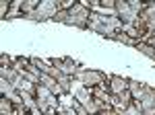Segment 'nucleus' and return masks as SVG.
<instances>
[{
	"label": "nucleus",
	"instance_id": "18",
	"mask_svg": "<svg viewBox=\"0 0 155 115\" xmlns=\"http://www.w3.org/2000/svg\"><path fill=\"white\" fill-rule=\"evenodd\" d=\"M97 115H101V113H97Z\"/></svg>",
	"mask_w": 155,
	"mask_h": 115
},
{
	"label": "nucleus",
	"instance_id": "11",
	"mask_svg": "<svg viewBox=\"0 0 155 115\" xmlns=\"http://www.w3.org/2000/svg\"><path fill=\"white\" fill-rule=\"evenodd\" d=\"M0 115H19V111H17V107L8 99L2 97V101H0Z\"/></svg>",
	"mask_w": 155,
	"mask_h": 115
},
{
	"label": "nucleus",
	"instance_id": "6",
	"mask_svg": "<svg viewBox=\"0 0 155 115\" xmlns=\"http://www.w3.org/2000/svg\"><path fill=\"white\" fill-rule=\"evenodd\" d=\"M0 91H2V97H4V99H8L15 107L23 105V97H21V92L17 91V89H15L8 80H4V78L0 80Z\"/></svg>",
	"mask_w": 155,
	"mask_h": 115
},
{
	"label": "nucleus",
	"instance_id": "9",
	"mask_svg": "<svg viewBox=\"0 0 155 115\" xmlns=\"http://www.w3.org/2000/svg\"><path fill=\"white\" fill-rule=\"evenodd\" d=\"M52 64H54L62 74H66V76H68V74H74V72L79 70V68H77V64H74L72 60H68V58H66V60H54Z\"/></svg>",
	"mask_w": 155,
	"mask_h": 115
},
{
	"label": "nucleus",
	"instance_id": "10",
	"mask_svg": "<svg viewBox=\"0 0 155 115\" xmlns=\"http://www.w3.org/2000/svg\"><path fill=\"white\" fill-rule=\"evenodd\" d=\"M128 91H130V95H132L134 101H141V97L145 95L147 86H145L143 82H139V80H128Z\"/></svg>",
	"mask_w": 155,
	"mask_h": 115
},
{
	"label": "nucleus",
	"instance_id": "5",
	"mask_svg": "<svg viewBox=\"0 0 155 115\" xmlns=\"http://www.w3.org/2000/svg\"><path fill=\"white\" fill-rule=\"evenodd\" d=\"M89 17H91V12L87 11V6H85L83 2H79V4H74L71 11H68V25H77V27H87L89 25Z\"/></svg>",
	"mask_w": 155,
	"mask_h": 115
},
{
	"label": "nucleus",
	"instance_id": "13",
	"mask_svg": "<svg viewBox=\"0 0 155 115\" xmlns=\"http://www.w3.org/2000/svg\"><path fill=\"white\" fill-rule=\"evenodd\" d=\"M124 115H145V113H143V109H141V103L134 101L132 105H128V109L124 111Z\"/></svg>",
	"mask_w": 155,
	"mask_h": 115
},
{
	"label": "nucleus",
	"instance_id": "17",
	"mask_svg": "<svg viewBox=\"0 0 155 115\" xmlns=\"http://www.w3.org/2000/svg\"><path fill=\"white\" fill-rule=\"evenodd\" d=\"M6 11H8V0H2V4H0V14L4 17V14H6Z\"/></svg>",
	"mask_w": 155,
	"mask_h": 115
},
{
	"label": "nucleus",
	"instance_id": "15",
	"mask_svg": "<svg viewBox=\"0 0 155 115\" xmlns=\"http://www.w3.org/2000/svg\"><path fill=\"white\" fill-rule=\"evenodd\" d=\"M114 39H118V41H124V43H130V45H137V43H134V39L126 37L124 33H116V37H114Z\"/></svg>",
	"mask_w": 155,
	"mask_h": 115
},
{
	"label": "nucleus",
	"instance_id": "16",
	"mask_svg": "<svg viewBox=\"0 0 155 115\" xmlns=\"http://www.w3.org/2000/svg\"><path fill=\"white\" fill-rule=\"evenodd\" d=\"M58 115H77V111H74L72 107H64V109H60Z\"/></svg>",
	"mask_w": 155,
	"mask_h": 115
},
{
	"label": "nucleus",
	"instance_id": "2",
	"mask_svg": "<svg viewBox=\"0 0 155 115\" xmlns=\"http://www.w3.org/2000/svg\"><path fill=\"white\" fill-rule=\"evenodd\" d=\"M35 101H37V107L41 109V113H44V115H54V109H56V105H58V101H56V95L50 91V89H46L41 82L37 84Z\"/></svg>",
	"mask_w": 155,
	"mask_h": 115
},
{
	"label": "nucleus",
	"instance_id": "8",
	"mask_svg": "<svg viewBox=\"0 0 155 115\" xmlns=\"http://www.w3.org/2000/svg\"><path fill=\"white\" fill-rule=\"evenodd\" d=\"M110 91L114 95H120V92L128 91V80L122 78V76H110Z\"/></svg>",
	"mask_w": 155,
	"mask_h": 115
},
{
	"label": "nucleus",
	"instance_id": "1",
	"mask_svg": "<svg viewBox=\"0 0 155 115\" xmlns=\"http://www.w3.org/2000/svg\"><path fill=\"white\" fill-rule=\"evenodd\" d=\"M87 27L93 29V31H97V33L106 35V37H116L118 29H122V21H120L118 17H101V14L91 12Z\"/></svg>",
	"mask_w": 155,
	"mask_h": 115
},
{
	"label": "nucleus",
	"instance_id": "14",
	"mask_svg": "<svg viewBox=\"0 0 155 115\" xmlns=\"http://www.w3.org/2000/svg\"><path fill=\"white\" fill-rule=\"evenodd\" d=\"M54 21H58V23H66V21H68V11H64V8L58 11V14L54 17Z\"/></svg>",
	"mask_w": 155,
	"mask_h": 115
},
{
	"label": "nucleus",
	"instance_id": "4",
	"mask_svg": "<svg viewBox=\"0 0 155 115\" xmlns=\"http://www.w3.org/2000/svg\"><path fill=\"white\" fill-rule=\"evenodd\" d=\"M74 78L81 82V84H87V86H97V84H101V82L110 80L104 72H95V70H77L74 72Z\"/></svg>",
	"mask_w": 155,
	"mask_h": 115
},
{
	"label": "nucleus",
	"instance_id": "19",
	"mask_svg": "<svg viewBox=\"0 0 155 115\" xmlns=\"http://www.w3.org/2000/svg\"><path fill=\"white\" fill-rule=\"evenodd\" d=\"M25 115H29V113H25Z\"/></svg>",
	"mask_w": 155,
	"mask_h": 115
},
{
	"label": "nucleus",
	"instance_id": "3",
	"mask_svg": "<svg viewBox=\"0 0 155 115\" xmlns=\"http://www.w3.org/2000/svg\"><path fill=\"white\" fill-rule=\"evenodd\" d=\"M58 11H62V8H60V2L44 0V2L37 4V8L33 12L25 14V19H29V21H46V19H54V17L58 14Z\"/></svg>",
	"mask_w": 155,
	"mask_h": 115
},
{
	"label": "nucleus",
	"instance_id": "12",
	"mask_svg": "<svg viewBox=\"0 0 155 115\" xmlns=\"http://www.w3.org/2000/svg\"><path fill=\"white\" fill-rule=\"evenodd\" d=\"M124 35H132V37H139V29H137V25L134 23H122V29H120Z\"/></svg>",
	"mask_w": 155,
	"mask_h": 115
},
{
	"label": "nucleus",
	"instance_id": "7",
	"mask_svg": "<svg viewBox=\"0 0 155 115\" xmlns=\"http://www.w3.org/2000/svg\"><path fill=\"white\" fill-rule=\"evenodd\" d=\"M116 14H118V19L122 23H137V19H139V14H134L130 11V6H128V2H124V0H116Z\"/></svg>",
	"mask_w": 155,
	"mask_h": 115
}]
</instances>
